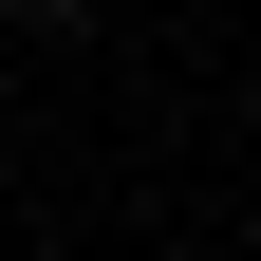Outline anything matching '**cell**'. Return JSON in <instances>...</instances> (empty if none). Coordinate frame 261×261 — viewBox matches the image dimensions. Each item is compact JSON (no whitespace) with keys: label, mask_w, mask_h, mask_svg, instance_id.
Masks as SVG:
<instances>
[]
</instances>
